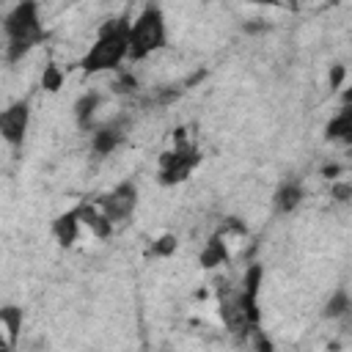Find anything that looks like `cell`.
<instances>
[{
    "label": "cell",
    "mask_w": 352,
    "mask_h": 352,
    "mask_svg": "<svg viewBox=\"0 0 352 352\" xmlns=\"http://www.w3.org/2000/svg\"><path fill=\"white\" fill-rule=\"evenodd\" d=\"M3 30L8 36L6 58L11 63H16L33 47H38L41 41H47V30L41 28V16H38V3L36 0H19L3 16Z\"/></svg>",
    "instance_id": "cell-1"
},
{
    "label": "cell",
    "mask_w": 352,
    "mask_h": 352,
    "mask_svg": "<svg viewBox=\"0 0 352 352\" xmlns=\"http://www.w3.org/2000/svg\"><path fill=\"white\" fill-rule=\"evenodd\" d=\"M129 50V19H113L104 22L96 41L91 50L82 55L80 69L85 74H99V72H116L126 60Z\"/></svg>",
    "instance_id": "cell-2"
},
{
    "label": "cell",
    "mask_w": 352,
    "mask_h": 352,
    "mask_svg": "<svg viewBox=\"0 0 352 352\" xmlns=\"http://www.w3.org/2000/svg\"><path fill=\"white\" fill-rule=\"evenodd\" d=\"M168 44V25H165V14L160 6L148 3L135 22H129V50H126V60H143L151 52L162 50Z\"/></svg>",
    "instance_id": "cell-3"
},
{
    "label": "cell",
    "mask_w": 352,
    "mask_h": 352,
    "mask_svg": "<svg viewBox=\"0 0 352 352\" xmlns=\"http://www.w3.org/2000/svg\"><path fill=\"white\" fill-rule=\"evenodd\" d=\"M198 162H201V154L190 143H179L176 148H170L160 157V184H165V187L182 184Z\"/></svg>",
    "instance_id": "cell-4"
},
{
    "label": "cell",
    "mask_w": 352,
    "mask_h": 352,
    "mask_svg": "<svg viewBox=\"0 0 352 352\" xmlns=\"http://www.w3.org/2000/svg\"><path fill=\"white\" fill-rule=\"evenodd\" d=\"M96 206L104 212V217L116 226V223H124L126 217H132V212L138 209V184L132 179H124L118 182L110 192H104Z\"/></svg>",
    "instance_id": "cell-5"
},
{
    "label": "cell",
    "mask_w": 352,
    "mask_h": 352,
    "mask_svg": "<svg viewBox=\"0 0 352 352\" xmlns=\"http://www.w3.org/2000/svg\"><path fill=\"white\" fill-rule=\"evenodd\" d=\"M28 126H30V102L28 99H16L0 110V138L11 148H19L25 143Z\"/></svg>",
    "instance_id": "cell-6"
},
{
    "label": "cell",
    "mask_w": 352,
    "mask_h": 352,
    "mask_svg": "<svg viewBox=\"0 0 352 352\" xmlns=\"http://www.w3.org/2000/svg\"><path fill=\"white\" fill-rule=\"evenodd\" d=\"M124 140V118H116V121H107V124H99L91 135V148L96 157H107L113 154Z\"/></svg>",
    "instance_id": "cell-7"
},
{
    "label": "cell",
    "mask_w": 352,
    "mask_h": 352,
    "mask_svg": "<svg viewBox=\"0 0 352 352\" xmlns=\"http://www.w3.org/2000/svg\"><path fill=\"white\" fill-rule=\"evenodd\" d=\"M80 226H82V223H80V212H77V206H74V209H69V212H60V214L52 220V236L58 239V245L69 248V245L77 242Z\"/></svg>",
    "instance_id": "cell-8"
},
{
    "label": "cell",
    "mask_w": 352,
    "mask_h": 352,
    "mask_svg": "<svg viewBox=\"0 0 352 352\" xmlns=\"http://www.w3.org/2000/svg\"><path fill=\"white\" fill-rule=\"evenodd\" d=\"M77 212H80V223H82V226H88V231H91L94 236L107 239V236L113 234V223L104 217V212H102L96 204L82 201V204H77Z\"/></svg>",
    "instance_id": "cell-9"
},
{
    "label": "cell",
    "mask_w": 352,
    "mask_h": 352,
    "mask_svg": "<svg viewBox=\"0 0 352 352\" xmlns=\"http://www.w3.org/2000/svg\"><path fill=\"white\" fill-rule=\"evenodd\" d=\"M324 140H338V143H352V107L344 104L338 116H333L324 126Z\"/></svg>",
    "instance_id": "cell-10"
},
{
    "label": "cell",
    "mask_w": 352,
    "mask_h": 352,
    "mask_svg": "<svg viewBox=\"0 0 352 352\" xmlns=\"http://www.w3.org/2000/svg\"><path fill=\"white\" fill-rule=\"evenodd\" d=\"M300 201H302V187H300V182H283V184L275 190V195H272L275 212H280V214L294 212V209L300 206Z\"/></svg>",
    "instance_id": "cell-11"
},
{
    "label": "cell",
    "mask_w": 352,
    "mask_h": 352,
    "mask_svg": "<svg viewBox=\"0 0 352 352\" xmlns=\"http://www.w3.org/2000/svg\"><path fill=\"white\" fill-rule=\"evenodd\" d=\"M99 104H102V94H96V91H88L74 102V118H77L80 129H94V116H96Z\"/></svg>",
    "instance_id": "cell-12"
},
{
    "label": "cell",
    "mask_w": 352,
    "mask_h": 352,
    "mask_svg": "<svg viewBox=\"0 0 352 352\" xmlns=\"http://www.w3.org/2000/svg\"><path fill=\"white\" fill-rule=\"evenodd\" d=\"M226 261H228L226 242H223L220 234H214V236L201 248V253H198V264H201L204 270H212V267H220V264H226Z\"/></svg>",
    "instance_id": "cell-13"
},
{
    "label": "cell",
    "mask_w": 352,
    "mask_h": 352,
    "mask_svg": "<svg viewBox=\"0 0 352 352\" xmlns=\"http://www.w3.org/2000/svg\"><path fill=\"white\" fill-rule=\"evenodd\" d=\"M22 319H25V314H22L19 305H3V308H0V327L6 330V336H8V341H11V349H16V344H19Z\"/></svg>",
    "instance_id": "cell-14"
},
{
    "label": "cell",
    "mask_w": 352,
    "mask_h": 352,
    "mask_svg": "<svg viewBox=\"0 0 352 352\" xmlns=\"http://www.w3.org/2000/svg\"><path fill=\"white\" fill-rule=\"evenodd\" d=\"M349 308H352L349 292H346V289H336V292L330 294V300L324 302L322 316H324V319H344V316L349 314Z\"/></svg>",
    "instance_id": "cell-15"
},
{
    "label": "cell",
    "mask_w": 352,
    "mask_h": 352,
    "mask_svg": "<svg viewBox=\"0 0 352 352\" xmlns=\"http://www.w3.org/2000/svg\"><path fill=\"white\" fill-rule=\"evenodd\" d=\"M60 85H63V72L55 63H47L44 66V74H41V88L50 91V94H55Z\"/></svg>",
    "instance_id": "cell-16"
},
{
    "label": "cell",
    "mask_w": 352,
    "mask_h": 352,
    "mask_svg": "<svg viewBox=\"0 0 352 352\" xmlns=\"http://www.w3.org/2000/svg\"><path fill=\"white\" fill-rule=\"evenodd\" d=\"M176 248H179V239H176L173 234H162V236L151 245V256H157V258H168V256L176 253Z\"/></svg>",
    "instance_id": "cell-17"
},
{
    "label": "cell",
    "mask_w": 352,
    "mask_h": 352,
    "mask_svg": "<svg viewBox=\"0 0 352 352\" xmlns=\"http://www.w3.org/2000/svg\"><path fill=\"white\" fill-rule=\"evenodd\" d=\"M261 275H264L261 264H250V267L245 270V275H242V292L258 294V286H261Z\"/></svg>",
    "instance_id": "cell-18"
},
{
    "label": "cell",
    "mask_w": 352,
    "mask_h": 352,
    "mask_svg": "<svg viewBox=\"0 0 352 352\" xmlns=\"http://www.w3.org/2000/svg\"><path fill=\"white\" fill-rule=\"evenodd\" d=\"M330 198H336L338 204H349L352 201V184L349 182H330Z\"/></svg>",
    "instance_id": "cell-19"
},
{
    "label": "cell",
    "mask_w": 352,
    "mask_h": 352,
    "mask_svg": "<svg viewBox=\"0 0 352 352\" xmlns=\"http://www.w3.org/2000/svg\"><path fill=\"white\" fill-rule=\"evenodd\" d=\"M248 336L253 338V346H256V349H261V352H272V341L264 336V330H261L258 324H256V327H253Z\"/></svg>",
    "instance_id": "cell-20"
},
{
    "label": "cell",
    "mask_w": 352,
    "mask_h": 352,
    "mask_svg": "<svg viewBox=\"0 0 352 352\" xmlns=\"http://www.w3.org/2000/svg\"><path fill=\"white\" fill-rule=\"evenodd\" d=\"M344 77H346L344 63H333V66H330V91H338L341 82H344Z\"/></svg>",
    "instance_id": "cell-21"
},
{
    "label": "cell",
    "mask_w": 352,
    "mask_h": 352,
    "mask_svg": "<svg viewBox=\"0 0 352 352\" xmlns=\"http://www.w3.org/2000/svg\"><path fill=\"white\" fill-rule=\"evenodd\" d=\"M135 88H138V80H135L132 74H121L118 82L113 85V91H118V94H132Z\"/></svg>",
    "instance_id": "cell-22"
},
{
    "label": "cell",
    "mask_w": 352,
    "mask_h": 352,
    "mask_svg": "<svg viewBox=\"0 0 352 352\" xmlns=\"http://www.w3.org/2000/svg\"><path fill=\"white\" fill-rule=\"evenodd\" d=\"M272 25L267 22V19H248L245 25H242V30L245 33H261V30H270Z\"/></svg>",
    "instance_id": "cell-23"
},
{
    "label": "cell",
    "mask_w": 352,
    "mask_h": 352,
    "mask_svg": "<svg viewBox=\"0 0 352 352\" xmlns=\"http://www.w3.org/2000/svg\"><path fill=\"white\" fill-rule=\"evenodd\" d=\"M319 173H322L324 179H330V182H333V179H338V173H341V165H338V162H327V165H322V170H319Z\"/></svg>",
    "instance_id": "cell-24"
},
{
    "label": "cell",
    "mask_w": 352,
    "mask_h": 352,
    "mask_svg": "<svg viewBox=\"0 0 352 352\" xmlns=\"http://www.w3.org/2000/svg\"><path fill=\"white\" fill-rule=\"evenodd\" d=\"M248 3H256V6H270V8H280V6H283L280 0H248Z\"/></svg>",
    "instance_id": "cell-25"
},
{
    "label": "cell",
    "mask_w": 352,
    "mask_h": 352,
    "mask_svg": "<svg viewBox=\"0 0 352 352\" xmlns=\"http://www.w3.org/2000/svg\"><path fill=\"white\" fill-rule=\"evenodd\" d=\"M0 349H11V341H8V336L3 333V327H0Z\"/></svg>",
    "instance_id": "cell-26"
},
{
    "label": "cell",
    "mask_w": 352,
    "mask_h": 352,
    "mask_svg": "<svg viewBox=\"0 0 352 352\" xmlns=\"http://www.w3.org/2000/svg\"><path fill=\"white\" fill-rule=\"evenodd\" d=\"M280 3H283L289 11H297V8H300V0H280Z\"/></svg>",
    "instance_id": "cell-27"
}]
</instances>
